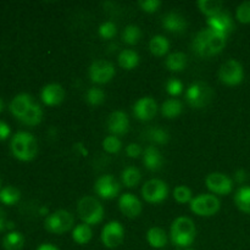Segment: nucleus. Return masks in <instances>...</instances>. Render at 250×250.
Here are the masks:
<instances>
[{"instance_id":"f257e3e1","label":"nucleus","mask_w":250,"mask_h":250,"mask_svg":"<svg viewBox=\"0 0 250 250\" xmlns=\"http://www.w3.org/2000/svg\"><path fill=\"white\" fill-rule=\"evenodd\" d=\"M227 37L214 32L210 28H203L198 32L192 42V49L198 56L210 58L221 53L226 46Z\"/></svg>"},{"instance_id":"f03ea898","label":"nucleus","mask_w":250,"mask_h":250,"mask_svg":"<svg viewBox=\"0 0 250 250\" xmlns=\"http://www.w3.org/2000/svg\"><path fill=\"white\" fill-rule=\"evenodd\" d=\"M10 148L15 158L21 161L33 160L38 153V143H37L36 137L24 131L17 132L12 137Z\"/></svg>"},{"instance_id":"7ed1b4c3","label":"nucleus","mask_w":250,"mask_h":250,"mask_svg":"<svg viewBox=\"0 0 250 250\" xmlns=\"http://www.w3.org/2000/svg\"><path fill=\"white\" fill-rule=\"evenodd\" d=\"M197 229L195 225L189 217H177L171 225V242L178 248H187L192 246L195 239Z\"/></svg>"},{"instance_id":"20e7f679","label":"nucleus","mask_w":250,"mask_h":250,"mask_svg":"<svg viewBox=\"0 0 250 250\" xmlns=\"http://www.w3.org/2000/svg\"><path fill=\"white\" fill-rule=\"evenodd\" d=\"M77 212L83 224L89 226L100 224L104 219V208L93 197H83L77 204Z\"/></svg>"},{"instance_id":"39448f33","label":"nucleus","mask_w":250,"mask_h":250,"mask_svg":"<svg viewBox=\"0 0 250 250\" xmlns=\"http://www.w3.org/2000/svg\"><path fill=\"white\" fill-rule=\"evenodd\" d=\"M214 98L211 87L205 82H194L186 90V100L194 109H204Z\"/></svg>"},{"instance_id":"423d86ee","label":"nucleus","mask_w":250,"mask_h":250,"mask_svg":"<svg viewBox=\"0 0 250 250\" xmlns=\"http://www.w3.org/2000/svg\"><path fill=\"white\" fill-rule=\"evenodd\" d=\"M190 211L198 216L210 217L217 214L221 208L219 198L214 194H199L192 199L189 203Z\"/></svg>"},{"instance_id":"0eeeda50","label":"nucleus","mask_w":250,"mask_h":250,"mask_svg":"<svg viewBox=\"0 0 250 250\" xmlns=\"http://www.w3.org/2000/svg\"><path fill=\"white\" fill-rule=\"evenodd\" d=\"M73 222H75V217L70 211L58 210L46 217L44 226L46 231L50 233L63 234L72 229Z\"/></svg>"},{"instance_id":"6e6552de","label":"nucleus","mask_w":250,"mask_h":250,"mask_svg":"<svg viewBox=\"0 0 250 250\" xmlns=\"http://www.w3.org/2000/svg\"><path fill=\"white\" fill-rule=\"evenodd\" d=\"M167 195L168 186L158 178L149 180L142 187V197L150 204H160L167 198Z\"/></svg>"},{"instance_id":"1a4fd4ad","label":"nucleus","mask_w":250,"mask_h":250,"mask_svg":"<svg viewBox=\"0 0 250 250\" xmlns=\"http://www.w3.org/2000/svg\"><path fill=\"white\" fill-rule=\"evenodd\" d=\"M219 78L224 84L231 85V87L241 84L244 80L243 66L239 61L231 59L220 67Z\"/></svg>"},{"instance_id":"9d476101","label":"nucleus","mask_w":250,"mask_h":250,"mask_svg":"<svg viewBox=\"0 0 250 250\" xmlns=\"http://www.w3.org/2000/svg\"><path fill=\"white\" fill-rule=\"evenodd\" d=\"M89 78L93 83L105 84L110 82L115 76V66L110 61L97 60L89 66Z\"/></svg>"},{"instance_id":"9b49d317","label":"nucleus","mask_w":250,"mask_h":250,"mask_svg":"<svg viewBox=\"0 0 250 250\" xmlns=\"http://www.w3.org/2000/svg\"><path fill=\"white\" fill-rule=\"evenodd\" d=\"M102 242L106 248L115 249L124 242L125 229L119 221H110L102 231Z\"/></svg>"},{"instance_id":"f8f14e48","label":"nucleus","mask_w":250,"mask_h":250,"mask_svg":"<svg viewBox=\"0 0 250 250\" xmlns=\"http://www.w3.org/2000/svg\"><path fill=\"white\" fill-rule=\"evenodd\" d=\"M207 188L214 194L227 195L233 189V181L221 172H212L205 178Z\"/></svg>"},{"instance_id":"ddd939ff","label":"nucleus","mask_w":250,"mask_h":250,"mask_svg":"<svg viewBox=\"0 0 250 250\" xmlns=\"http://www.w3.org/2000/svg\"><path fill=\"white\" fill-rule=\"evenodd\" d=\"M94 192L103 199H114L120 193V183L112 175H103L95 181Z\"/></svg>"},{"instance_id":"4468645a","label":"nucleus","mask_w":250,"mask_h":250,"mask_svg":"<svg viewBox=\"0 0 250 250\" xmlns=\"http://www.w3.org/2000/svg\"><path fill=\"white\" fill-rule=\"evenodd\" d=\"M158 112V104L151 97H144L137 100L133 106V114L141 121H150Z\"/></svg>"},{"instance_id":"2eb2a0df","label":"nucleus","mask_w":250,"mask_h":250,"mask_svg":"<svg viewBox=\"0 0 250 250\" xmlns=\"http://www.w3.org/2000/svg\"><path fill=\"white\" fill-rule=\"evenodd\" d=\"M119 208L122 214L128 219H136L142 212V203L132 193H125L119 199Z\"/></svg>"},{"instance_id":"dca6fc26","label":"nucleus","mask_w":250,"mask_h":250,"mask_svg":"<svg viewBox=\"0 0 250 250\" xmlns=\"http://www.w3.org/2000/svg\"><path fill=\"white\" fill-rule=\"evenodd\" d=\"M207 23L208 28L212 29V31L216 32V33L224 34V36L226 37H229V34L234 29L233 20H232V17L225 11L214 17H209Z\"/></svg>"},{"instance_id":"f3484780","label":"nucleus","mask_w":250,"mask_h":250,"mask_svg":"<svg viewBox=\"0 0 250 250\" xmlns=\"http://www.w3.org/2000/svg\"><path fill=\"white\" fill-rule=\"evenodd\" d=\"M107 129L112 136H124L129 129V120L126 112L114 111L107 119Z\"/></svg>"},{"instance_id":"a211bd4d","label":"nucleus","mask_w":250,"mask_h":250,"mask_svg":"<svg viewBox=\"0 0 250 250\" xmlns=\"http://www.w3.org/2000/svg\"><path fill=\"white\" fill-rule=\"evenodd\" d=\"M41 98L46 106H56L65 99V90L58 83H50L42 89Z\"/></svg>"},{"instance_id":"6ab92c4d","label":"nucleus","mask_w":250,"mask_h":250,"mask_svg":"<svg viewBox=\"0 0 250 250\" xmlns=\"http://www.w3.org/2000/svg\"><path fill=\"white\" fill-rule=\"evenodd\" d=\"M163 27L171 33H183L187 29V21L181 14L171 11L163 17Z\"/></svg>"},{"instance_id":"aec40b11","label":"nucleus","mask_w":250,"mask_h":250,"mask_svg":"<svg viewBox=\"0 0 250 250\" xmlns=\"http://www.w3.org/2000/svg\"><path fill=\"white\" fill-rule=\"evenodd\" d=\"M34 104L33 98L31 97L27 93H21V94H17L14 99L10 103V111L14 115L16 119H21L27 111H28L29 107Z\"/></svg>"},{"instance_id":"412c9836","label":"nucleus","mask_w":250,"mask_h":250,"mask_svg":"<svg viewBox=\"0 0 250 250\" xmlns=\"http://www.w3.org/2000/svg\"><path fill=\"white\" fill-rule=\"evenodd\" d=\"M143 164L148 170L158 171L163 167L164 158L156 146H150L143 151Z\"/></svg>"},{"instance_id":"4be33fe9","label":"nucleus","mask_w":250,"mask_h":250,"mask_svg":"<svg viewBox=\"0 0 250 250\" xmlns=\"http://www.w3.org/2000/svg\"><path fill=\"white\" fill-rule=\"evenodd\" d=\"M146 241L153 248L161 249L167 244V234L160 227H151L146 232Z\"/></svg>"},{"instance_id":"5701e85b","label":"nucleus","mask_w":250,"mask_h":250,"mask_svg":"<svg viewBox=\"0 0 250 250\" xmlns=\"http://www.w3.org/2000/svg\"><path fill=\"white\" fill-rule=\"evenodd\" d=\"M183 111V105L176 98H170V99L165 100L161 105V114L166 119H176L180 116Z\"/></svg>"},{"instance_id":"b1692460","label":"nucleus","mask_w":250,"mask_h":250,"mask_svg":"<svg viewBox=\"0 0 250 250\" xmlns=\"http://www.w3.org/2000/svg\"><path fill=\"white\" fill-rule=\"evenodd\" d=\"M165 65L172 72H181L187 66V55L182 51H176V53L170 54L166 58Z\"/></svg>"},{"instance_id":"393cba45","label":"nucleus","mask_w":250,"mask_h":250,"mask_svg":"<svg viewBox=\"0 0 250 250\" xmlns=\"http://www.w3.org/2000/svg\"><path fill=\"white\" fill-rule=\"evenodd\" d=\"M139 55L131 49H124L119 54V65L124 70H133L138 66Z\"/></svg>"},{"instance_id":"a878e982","label":"nucleus","mask_w":250,"mask_h":250,"mask_svg":"<svg viewBox=\"0 0 250 250\" xmlns=\"http://www.w3.org/2000/svg\"><path fill=\"white\" fill-rule=\"evenodd\" d=\"M234 204L244 214L250 215V187H241L234 194Z\"/></svg>"},{"instance_id":"bb28decb","label":"nucleus","mask_w":250,"mask_h":250,"mask_svg":"<svg viewBox=\"0 0 250 250\" xmlns=\"http://www.w3.org/2000/svg\"><path fill=\"white\" fill-rule=\"evenodd\" d=\"M92 237H93V231L92 229H90L89 225L87 224L77 225L72 231L73 242L80 244V246H84V244L89 243Z\"/></svg>"},{"instance_id":"cd10ccee","label":"nucleus","mask_w":250,"mask_h":250,"mask_svg":"<svg viewBox=\"0 0 250 250\" xmlns=\"http://www.w3.org/2000/svg\"><path fill=\"white\" fill-rule=\"evenodd\" d=\"M24 246V237L21 232L11 231L2 238L5 250H21Z\"/></svg>"},{"instance_id":"c85d7f7f","label":"nucleus","mask_w":250,"mask_h":250,"mask_svg":"<svg viewBox=\"0 0 250 250\" xmlns=\"http://www.w3.org/2000/svg\"><path fill=\"white\" fill-rule=\"evenodd\" d=\"M142 178V173L136 166H128L121 173V180L124 186L127 188H134L139 185Z\"/></svg>"},{"instance_id":"c756f323","label":"nucleus","mask_w":250,"mask_h":250,"mask_svg":"<svg viewBox=\"0 0 250 250\" xmlns=\"http://www.w3.org/2000/svg\"><path fill=\"white\" fill-rule=\"evenodd\" d=\"M197 5L200 11L204 15H207L208 19L224 12V4L221 1H215V0H199L197 2Z\"/></svg>"},{"instance_id":"7c9ffc66","label":"nucleus","mask_w":250,"mask_h":250,"mask_svg":"<svg viewBox=\"0 0 250 250\" xmlns=\"http://www.w3.org/2000/svg\"><path fill=\"white\" fill-rule=\"evenodd\" d=\"M170 49V42L164 36H155L149 42V50L155 56H164Z\"/></svg>"},{"instance_id":"2f4dec72","label":"nucleus","mask_w":250,"mask_h":250,"mask_svg":"<svg viewBox=\"0 0 250 250\" xmlns=\"http://www.w3.org/2000/svg\"><path fill=\"white\" fill-rule=\"evenodd\" d=\"M42 120H43V110L37 103H34L29 107L28 111L20 119V121L23 122L27 126H37V125L41 124Z\"/></svg>"},{"instance_id":"473e14b6","label":"nucleus","mask_w":250,"mask_h":250,"mask_svg":"<svg viewBox=\"0 0 250 250\" xmlns=\"http://www.w3.org/2000/svg\"><path fill=\"white\" fill-rule=\"evenodd\" d=\"M21 198V192L14 186H6L0 189V202L5 205H14Z\"/></svg>"},{"instance_id":"72a5a7b5","label":"nucleus","mask_w":250,"mask_h":250,"mask_svg":"<svg viewBox=\"0 0 250 250\" xmlns=\"http://www.w3.org/2000/svg\"><path fill=\"white\" fill-rule=\"evenodd\" d=\"M142 38V31L136 24H128L122 32V39L128 45H136Z\"/></svg>"},{"instance_id":"f704fd0d","label":"nucleus","mask_w":250,"mask_h":250,"mask_svg":"<svg viewBox=\"0 0 250 250\" xmlns=\"http://www.w3.org/2000/svg\"><path fill=\"white\" fill-rule=\"evenodd\" d=\"M85 100H87L88 104L93 105V106H98V105L103 104L105 100L104 90L97 87L89 88L85 93Z\"/></svg>"},{"instance_id":"c9c22d12","label":"nucleus","mask_w":250,"mask_h":250,"mask_svg":"<svg viewBox=\"0 0 250 250\" xmlns=\"http://www.w3.org/2000/svg\"><path fill=\"white\" fill-rule=\"evenodd\" d=\"M146 137L150 141L155 142L158 144H166L170 139V134L167 131L160 128V127H153V128L148 129L146 132Z\"/></svg>"},{"instance_id":"e433bc0d","label":"nucleus","mask_w":250,"mask_h":250,"mask_svg":"<svg viewBox=\"0 0 250 250\" xmlns=\"http://www.w3.org/2000/svg\"><path fill=\"white\" fill-rule=\"evenodd\" d=\"M173 198L180 204H186V203H190L193 199L192 190L187 187V186H177L173 190Z\"/></svg>"},{"instance_id":"4c0bfd02","label":"nucleus","mask_w":250,"mask_h":250,"mask_svg":"<svg viewBox=\"0 0 250 250\" xmlns=\"http://www.w3.org/2000/svg\"><path fill=\"white\" fill-rule=\"evenodd\" d=\"M103 148L110 154H116L121 150L122 143L116 136H109L103 141Z\"/></svg>"},{"instance_id":"58836bf2","label":"nucleus","mask_w":250,"mask_h":250,"mask_svg":"<svg viewBox=\"0 0 250 250\" xmlns=\"http://www.w3.org/2000/svg\"><path fill=\"white\" fill-rule=\"evenodd\" d=\"M98 33L102 38L104 39H112L117 33V27L114 22L106 21L104 23H102L98 29Z\"/></svg>"},{"instance_id":"ea45409f","label":"nucleus","mask_w":250,"mask_h":250,"mask_svg":"<svg viewBox=\"0 0 250 250\" xmlns=\"http://www.w3.org/2000/svg\"><path fill=\"white\" fill-rule=\"evenodd\" d=\"M236 17L241 23L249 24L250 23V1H244L237 7Z\"/></svg>"},{"instance_id":"a19ab883","label":"nucleus","mask_w":250,"mask_h":250,"mask_svg":"<svg viewBox=\"0 0 250 250\" xmlns=\"http://www.w3.org/2000/svg\"><path fill=\"white\" fill-rule=\"evenodd\" d=\"M166 92L171 95V97H178L182 94L183 92V84L181 81L176 80V78H171L166 83Z\"/></svg>"},{"instance_id":"79ce46f5","label":"nucleus","mask_w":250,"mask_h":250,"mask_svg":"<svg viewBox=\"0 0 250 250\" xmlns=\"http://www.w3.org/2000/svg\"><path fill=\"white\" fill-rule=\"evenodd\" d=\"M138 5L143 11L148 12V14H154L160 9L163 2L160 0H141V1H138Z\"/></svg>"},{"instance_id":"37998d69","label":"nucleus","mask_w":250,"mask_h":250,"mask_svg":"<svg viewBox=\"0 0 250 250\" xmlns=\"http://www.w3.org/2000/svg\"><path fill=\"white\" fill-rule=\"evenodd\" d=\"M142 153H143V151H142V148L138 146V144L131 143V144H128V146H127L126 154L129 156V158L137 159L138 156H141Z\"/></svg>"},{"instance_id":"c03bdc74","label":"nucleus","mask_w":250,"mask_h":250,"mask_svg":"<svg viewBox=\"0 0 250 250\" xmlns=\"http://www.w3.org/2000/svg\"><path fill=\"white\" fill-rule=\"evenodd\" d=\"M11 134L9 125L4 121H0V141H5Z\"/></svg>"},{"instance_id":"a18cd8bd","label":"nucleus","mask_w":250,"mask_h":250,"mask_svg":"<svg viewBox=\"0 0 250 250\" xmlns=\"http://www.w3.org/2000/svg\"><path fill=\"white\" fill-rule=\"evenodd\" d=\"M248 178H249L248 172H247L246 170H243V168L236 171V173H234V180H236V182L241 183V185L246 183L247 181H248Z\"/></svg>"},{"instance_id":"49530a36","label":"nucleus","mask_w":250,"mask_h":250,"mask_svg":"<svg viewBox=\"0 0 250 250\" xmlns=\"http://www.w3.org/2000/svg\"><path fill=\"white\" fill-rule=\"evenodd\" d=\"M37 250H60L58 247H55L54 244L50 243H43L37 248Z\"/></svg>"},{"instance_id":"de8ad7c7","label":"nucleus","mask_w":250,"mask_h":250,"mask_svg":"<svg viewBox=\"0 0 250 250\" xmlns=\"http://www.w3.org/2000/svg\"><path fill=\"white\" fill-rule=\"evenodd\" d=\"M6 216H5V212L0 209V232L6 227Z\"/></svg>"},{"instance_id":"09e8293b","label":"nucleus","mask_w":250,"mask_h":250,"mask_svg":"<svg viewBox=\"0 0 250 250\" xmlns=\"http://www.w3.org/2000/svg\"><path fill=\"white\" fill-rule=\"evenodd\" d=\"M15 227V224L12 221H7L6 222V229H12Z\"/></svg>"},{"instance_id":"8fccbe9b","label":"nucleus","mask_w":250,"mask_h":250,"mask_svg":"<svg viewBox=\"0 0 250 250\" xmlns=\"http://www.w3.org/2000/svg\"><path fill=\"white\" fill-rule=\"evenodd\" d=\"M41 212L42 214H48V209H46V208H43V209L41 210Z\"/></svg>"},{"instance_id":"3c124183","label":"nucleus","mask_w":250,"mask_h":250,"mask_svg":"<svg viewBox=\"0 0 250 250\" xmlns=\"http://www.w3.org/2000/svg\"><path fill=\"white\" fill-rule=\"evenodd\" d=\"M2 107H4V103H2V100H1V98H0V112H1V110H2Z\"/></svg>"},{"instance_id":"603ef678","label":"nucleus","mask_w":250,"mask_h":250,"mask_svg":"<svg viewBox=\"0 0 250 250\" xmlns=\"http://www.w3.org/2000/svg\"><path fill=\"white\" fill-rule=\"evenodd\" d=\"M186 250H194V249H186Z\"/></svg>"},{"instance_id":"864d4df0","label":"nucleus","mask_w":250,"mask_h":250,"mask_svg":"<svg viewBox=\"0 0 250 250\" xmlns=\"http://www.w3.org/2000/svg\"><path fill=\"white\" fill-rule=\"evenodd\" d=\"M0 185H1V181H0Z\"/></svg>"}]
</instances>
